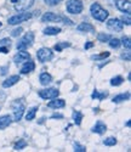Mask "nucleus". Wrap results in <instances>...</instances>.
I'll return each instance as SVG.
<instances>
[{
  "mask_svg": "<svg viewBox=\"0 0 131 152\" xmlns=\"http://www.w3.org/2000/svg\"><path fill=\"white\" fill-rule=\"evenodd\" d=\"M129 99H130V93H129V91H126V93L115 95L114 98L112 99V101H113L114 104H119V102H123V101H128Z\"/></svg>",
  "mask_w": 131,
  "mask_h": 152,
  "instance_id": "nucleus-20",
  "label": "nucleus"
},
{
  "mask_svg": "<svg viewBox=\"0 0 131 152\" xmlns=\"http://www.w3.org/2000/svg\"><path fill=\"white\" fill-rule=\"evenodd\" d=\"M121 22H123V25L130 26V25H131V20H130V13H124V15H123V17H121Z\"/></svg>",
  "mask_w": 131,
  "mask_h": 152,
  "instance_id": "nucleus-33",
  "label": "nucleus"
},
{
  "mask_svg": "<svg viewBox=\"0 0 131 152\" xmlns=\"http://www.w3.org/2000/svg\"><path fill=\"white\" fill-rule=\"evenodd\" d=\"M39 80H40V83H41V85L47 86L52 82V76L49 74V73H46V72H43L39 76Z\"/></svg>",
  "mask_w": 131,
  "mask_h": 152,
  "instance_id": "nucleus-19",
  "label": "nucleus"
},
{
  "mask_svg": "<svg viewBox=\"0 0 131 152\" xmlns=\"http://www.w3.org/2000/svg\"><path fill=\"white\" fill-rule=\"evenodd\" d=\"M111 38L112 37L109 34H106V33H98L97 34V40L100 41V43H108Z\"/></svg>",
  "mask_w": 131,
  "mask_h": 152,
  "instance_id": "nucleus-28",
  "label": "nucleus"
},
{
  "mask_svg": "<svg viewBox=\"0 0 131 152\" xmlns=\"http://www.w3.org/2000/svg\"><path fill=\"white\" fill-rule=\"evenodd\" d=\"M7 71H9V66L3 67V68H1V76H5L6 73H7Z\"/></svg>",
  "mask_w": 131,
  "mask_h": 152,
  "instance_id": "nucleus-41",
  "label": "nucleus"
},
{
  "mask_svg": "<svg viewBox=\"0 0 131 152\" xmlns=\"http://www.w3.org/2000/svg\"><path fill=\"white\" fill-rule=\"evenodd\" d=\"M73 121L76 125H80L81 124V121H83V113L80 111H74L73 112Z\"/></svg>",
  "mask_w": 131,
  "mask_h": 152,
  "instance_id": "nucleus-26",
  "label": "nucleus"
},
{
  "mask_svg": "<svg viewBox=\"0 0 131 152\" xmlns=\"http://www.w3.org/2000/svg\"><path fill=\"white\" fill-rule=\"evenodd\" d=\"M91 131H92V133H96V134L102 135V134H105V133L107 131V125H106V124L103 123L102 121H97L96 124H95V125L92 127Z\"/></svg>",
  "mask_w": 131,
  "mask_h": 152,
  "instance_id": "nucleus-13",
  "label": "nucleus"
},
{
  "mask_svg": "<svg viewBox=\"0 0 131 152\" xmlns=\"http://www.w3.org/2000/svg\"><path fill=\"white\" fill-rule=\"evenodd\" d=\"M120 57L123 58V60H125V61H128V62H130V60H131V54H130V51L128 50L126 52H123L120 55Z\"/></svg>",
  "mask_w": 131,
  "mask_h": 152,
  "instance_id": "nucleus-35",
  "label": "nucleus"
},
{
  "mask_svg": "<svg viewBox=\"0 0 131 152\" xmlns=\"http://www.w3.org/2000/svg\"><path fill=\"white\" fill-rule=\"evenodd\" d=\"M12 110H13V119H15V122H20L22 117H23V113L26 110L24 102L22 100H16L12 104Z\"/></svg>",
  "mask_w": 131,
  "mask_h": 152,
  "instance_id": "nucleus-5",
  "label": "nucleus"
},
{
  "mask_svg": "<svg viewBox=\"0 0 131 152\" xmlns=\"http://www.w3.org/2000/svg\"><path fill=\"white\" fill-rule=\"evenodd\" d=\"M37 111H38L37 106L29 108L28 111H27V114H26V119H27V121H33V119L35 118V114H37Z\"/></svg>",
  "mask_w": 131,
  "mask_h": 152,
  "instance_id": "nucleus-22",
  "label": "nucleus"
},
{
  "mask_svg": "<svg viewBox=\"0 0 131 152\" xmlns=\"http://www.w3.org/2000/svg\"><path fill=\"white\" fill-rule=\"evenodd\" d=\"M20 79H21L20 76H11V77H9L7 79H5L3 82V88H11L12 85L17 84V83L20 82Z\"/></svg>",
  "mask_w": 131,
  "mask_h": 152,
  "instance_id": "nucleus-14",
  "label": "nucleus"
},
{
  "mask_svg": "<svg viewBox=\"0 0 131 152\" xmlns=\"http://www.w3.org/2000/svg\"><path fill=\"white\" fill-rule=\"evenodd\" d=\"M52 101H50V102L47 104V107H50V108H62V107H65V100L63 99H51Z\"/></svg>",
  "mask_w": 131,
  "mask_h": 152,
  "instance_id": "nucleus-16",
  "label": "nucleus"
},
{
  "mask_svg": "<svg viewBox=\"0 0 131 152\" xmlns=\"http://www.w3.org/2000/svg\"><path fill=\"white\" fill-rule=\"evenodd\" d=\"M69 46H70V43H68V41H62V43H57L55 45V50L57 52H61L63 49L69 48Z\"/></svg>",
  "mask_w": 131,
  "mask_h": 152,
  "instance_id": "nucleus-27",
  "label": "nucleus"
},
{
  "mask_svg": "<svg viewBox=\"0 0 131 152\" xmlns=\"http://www.w3.org/2000/svg\"><path fill=\"white\" fill-rule=\"evenodd\" d=\"M62 1V0H45V4L49 6H55L57 5V4H60Z\"/></svg>",
  "mask_w": 131,
  "mask_h": 152,
  "instance_id": "nucleus-37",
  "label": "nucleus"
},
{
  "mask_svg": "<svg viewBox=\"0 0 131 152\" xmlns=\"http://www.w3.org/2000/svg\"><path fill=\"white\" fill-rule=\"evenodd\" d=\"M11 123H12L11 116H9V114H6V116H1L0 117V130L6 129Z\"/></svg>",
  "mask_w": 131,
  "mask_h": 152,
  "instance_id": "nucleus-18",
  "label": "nucleus"
},
{
  "mask_svg": "<svg viewBox=\"0 0 131 152\" xmlns=\"http://www.w3.org/2000/svg\"><path fill=\"white\" fill-rule=\"evenodd\" d=\"M32 17H33V13H32V12L22 11V13H18V15H15V16H11L7 20V23L11 25V26H15V25L22 23V22H24V21L30 20Z\"/></svg>",
  "mask_w": 131,
  "mask_h": 152,
  "instance_id": "nucleus-6",
  "label": "nucleus"
},
{
  "mask_svg": "<svg viewBox=\"0 0 131 152\" xmlns=\"http://www.w3.org/2000/svg\"><path fill=\"white\" fill-rule=\"evenodd\" d=\"M107 27L108 29H111L113 32H121L124 28V25L119 18H109L107 21Z\"/></svg>",
  "mask_w": 131,
  "mask_h": 152,
  "instance_id": "nucleus-10",
  "label": "nucleus"
},
{
  "mask_svg": "<svg viewBox=\"0 0 131 152\" xmlns=\"http://www.w3.org/2000/svg\"><path fill=\"white\" fill-rule=\"evenodd\" d=\"M109 55H111V52H108V51H106V52H101V54H98V55H92L91 56V60H96V61H101V60H106V58H108L109 57Z\"/></svg>",
  "mask_w": 131,
  "mask_h": 152,
  "instance_id": "nucleus-25",
  "label": "nucleus"
},
{
  "mask_svg": "<svg viewBox=\"0 0 131 152\" xmlns=\"http://www.w3.org/2000/svg\"><path fill=\"white\" fill-rule=\"evenodd\" d=\"M10 43H11L10 38H4L0 40V46H10Z\"/></svg>",
  "mask_w": 131,
  "mask_h": 152,
  "instance_id": "nucleus-36",
  "label": "nucleus"
},
{
  "mask_svg": "<svg viewBox=\"0 0 131 152\" xmlns=\"http://www.w3.org/2000/svg\"><path fill=\"white\" fill-rule=\"evenodd\" d=\"M74 151L75 152H86V147L83 146V145H80L79 142H74Z\"/></svg>",
  "mask_w": 131,
  "mask_h": 152,
  "instance_id": "nucleus-32",
  "label": "nucleus"
},
{
  "mask_svg": "<svg viewBox=\"0 0 131 152\" xmlns=\"http://www.w3.org/2000/svg\"><path fill=\"white\" fill-rule=\"evenodd\" d=\"M15 9L17 11H28L34 5V0H13Z\"/></svg>",
  "mask_w": 131,
  "mask_h": 152,
  "instance_id": "nucleus-9",
  "label": "nucleus"
},
{
  "mask_svg": "<svg viewBox=\"0 0 131 152\" xmlns=\"http://www.w3.org/2000/svg\"><path fill=\"white\" fill-rule=\"evenodd\" d=\"M34 68H35V63L33 61H30V60H28L27 62H24V66L22 67L21 73L22 74H28V73L34 71Z\"/></svg>",
  "mask_w": 131,
  "mask_h": 152,
  "instance_id": "nucleus-17",
  "label": "nucleus"
},
{
  "mask_svg": "<svg viewBox=\"0 0 131 152\" xmlns=\"http://www.w3.org/2000/svg\"><path fill=\"white\" fill-rule=\"evenodd\" d=\"M115 6L118 10H120L124 13L131 12V3L130 0H115Z\"/></svg>",
  "mask_w": 131,
  "mask_h": 152,
  "instance_id": "nucleus-12",
  "label": "nucleus"
},
{
  "mask_svg": "<svg viewBox=\"0 0 131 152\" xmlns=\"http://www.w3.org/2000/svg\"><path fill=\"white\" fill-rule=\"evenodd\" d=\"M3 26V23H1V22H0V27H1Z\"/></svg>",
  "mask_w": 131,
  "mask_h": 152,
  "instance_id": "nucleus-45",
  "label": "nucleus"
},
{
  "mask_svg": "<svg viewBox=\"0 0 131 152\" xmlns=\"http://www.w3.org/2000/svg\"><path fill=\"white\" fill-rule=\"evenodd\" d=\"M38 95L44 100H51V99L57 98V96L60 95V91H58L57 89H55V88H47V89L39 90Z\"/></svg>",
  "mask_w": 131,
  "mask_h": 152,
  "instance_id": "nucleus-8",
  "label": "nucleus"
},
{
  "mask_svg": "<svg viewBox=\"0 0 131 152\" xmlns=\"http://www.w3.org/2000/svg\"><path fill=\"white\" fill-rule=\"evenodd\" d=\"M28 60H30L29 52H27L26 50H18V52H17L15 55V57H13V62L16 64H21V63L27 62Z\"/></svg>",
  "mask_w": 131,
  "mask_h": 152,
  "instance_id": "nucleus-11",
  "label": "nucleus"
},
{
  "mask_svg": "<svg viewBox=\"0 0 131 152\" xmlns=\"http://www.w3.org/2000/svg\"><path fill=\"white\" fill-rule=\"evenodd\" d=\"M76 31L84 32V33H95V27L91 23L84 22V23H80L79 26H76Z\"/></svg>",
  "mask_w": 131,
  "mask_h": 152,
  "instance_id": "nucleus-15",
  "label": "nucleus"
},
{
  "mask_svg": "<svg viewBox=\"0 0 131 152\" xmlns=\"http://www.w3.org/2000/svg\"><path fill=\"white\" fill-rule=\"evenodd\" d=\"M124 83V78L120 77V76H117V77H113L111 79V85L112 86H119Z\"/></svg>",
  "mask_w": 131,
  "mask_h": 152,
  "instance_id": "nucleus-24",
  "label": "nucleus"
},
{
  "mask_svg": "<svg viewBox=\"0 0 131 152\" xmlns=\"http://www.w3.org/2000/svg\"><path fill=\"white\" fill-rule=\"evenodd\" d=\"M51 118H63L62 114H53V116H51Z\"/></svg>",
  "mask_w": 131,
  "mask_h": 152,
  "instance_id": "nucleus-43",
  "label": "nucleus"
},
{
  "mask_svg": "<svg viewBox=\"0 0 131 152\" xmlns=\"http://www.w3.org/2000/svg\"><path fill=\"white\" fill-rule=\"evenodd\" d=\"M84 9L83 1L81 0H67L66 3V10L72 15H79Z\"/></svg>",
  "mask_w": 131,
  "mask_h": 152,
  "instance_id": "nucleus-3",
  "label": "nucleus"
},
{
  "mask_svg": "<svg viewBox=\"0 0 131 152\" xmlns=\"http://www.w3.org/2000/svg\"><path fill=\"white\" fill-rule=\"evenodd\" d=\"M98 93H100L98 90H93V93H92V95H91V98H92V99H97V98H98Z\"/></svg>",
  "mask_w": 131,
  "mask_h": 152,
  "instance_id": "nucleus-42",
  "label": "nucleus"
},
{
  "mask_svg": "<svg viewBox=\"0 0 131 152\" xmlns=\"http://www.w3.org/2000/svg\"><path fill=\"white\" fill-rule=\"evenodd\" d=\"M43 33L45 35H57L61 33V28L60 27H46L43 31Z\"/></svg>",
  "mask_w": 131,
  "mask_h": 152,
  "instance_id": "nucleus-21",
  "label": "nucleus"
},
{
  "mask_svg": "<svg viewBox=\"0 0 131 152\" xmlns=\"http://www.w3.org/2000/svg\"><path fill=\"white\" fill-rule=\"evenodd\" d=\"M120 44L123 45L126 50H130V48H131V39H130V37L129 35H124L123 38H121V40H120Z\"/></svg>",
  "mask_w": 131,
  "mask_h": 152,
  "instance_id": "nucleus-23",
  "label": "nucleus"
},
{
  "mask_svg": "<svg viewBox=\"0 0 131 152\" xmlns=\"http://www.w3.org/2000/svg\"><path fill=\"white\" fill-rule=\"evenodd\" d=\"M107 96H108V91H102V93H98V98L97 99L100 101H102L103 99H106Z\"/></svg>",
  "mask_w": 131,
  "mask_h": 152,
  "instance_id": "nucleus-38",
  "label": "nucleus"
},
{
  "mask_svg": "<svg viewBox=\"0 0 131 152\" xmlns=\"http://www.w3.org/2000/svg\"><path fill=\"white\" fill-rule=\"evenodd\" d=\"M26 146H27V141L22 139V140H18L15 144V146H13V150H15V151H20L22 149H24Z\"/></svg>",
  "mask_w": 131,
  "mask_h": 152,
  "instance_id": "nucleus-30",
  "label": "nucleus"
},
{
  "mask_svg": "<svg viewBox=\"0 0 131 152\" xmlns=\"http://www.w3.org/2000/svg\"><path fill=\"white\" fill-rule=\"evenodd\" d=\"M23 32V28L22 27H18V28H16V29H13L11 32V37H13V38H16V37H18L21 35V33Z\"/></svg>",
  "mask_w": 131,
  "mask_h": 152,
  "instance_id": "nucleus-34",
  "label": "nucleus"
},
{
  "mask_svg": "<svg viewBox=\"0 0 131 152\" xmlns=\"http://www.w3.org/2000/svg\"><path fill=\"white\" fill-rule=\"evenodd\" d=\"M103 145H106V146H114V145H117V139H115V137H113V136L107 137V139L103 140Z\"/></svg>",
  "mask_w": 131,
  "mask_h": 152,
  "instance_id": "nucleus-31",
  "label": "nucleus"
},
{
  "mask_svg": "<svg viewBox=\"0 0 131 152\" xmlns=\"http://www.w3.org/2000/svg\"><path fill=\"white\" fill-rule=\"evenodd\" d=\"M37 57L39 60V62L45 63V62H47V61H50V60H52L53 52H52V50L49 49V48H41V49L38 50Z\"/></svg>",
  "mask_w": 131,
  "mask_h": 152,
  "instance_id": "nucleus-7",
  "label": "nucleus"
},
{
  "mask_svg": "<svg viewBox=\"0 0 131 152\" xmlns=\"http://www.w3.org/2000/svg\"><path fill=\"white\" fill-rule=\"evenodd\" d=\"M41 21L43 22H62V23L68 25V26L73 25V21H72V20L67 18L66 16H63V15L55 13V12H46V13H44L43 17H41Z\"/></svg>",
  "mask_w": 131,
  "mask_h": 152,
  "instance_id": "nucleus-2",
  "label": "nucleus"
},
{
  "mask_svg": "<svg viewBox=\"0 0 131 152\" xmlns=\"http://www.w3.org/2000/svg\"><path fill=\"white\" fill-rule=\"evenodd\" d=\"M92 46H93V43H92V41H88V43L84 45V48L86 49V50H88V49H91Z\"/></svg>",
  "mask_w": 131,
  "mask_h": 152,
  "instance_id": "nucleus-40",
  "label": "nucleus"
},
{
  "mask_svg": "<svg viewBox=\"0 0 131 152\" xmlns=\"http://www.w3.org/2000/svg\"><path fill=\"white\" fill-rule=\"evenodd\" d=\"M109 46L112 48V49H118L119 46H120V39H118V38H111L109 39Z\"/></svg>",
  "mask_w": 131,
  "mask_h": 152,
  "instance_id": "nucleus-29",
  "label": "nucleus"
},
{
  "mask_svg": "<svg viewBox=\"0 0 131 152\" xmlns=\"http://www.w3.org/2000/svg\"><path fill=\"white\" fill-rule=\"evenodd\" d=\"M0 52H1V54H7L9 52V46H0Z\"/></svg>",
  "mask_w": 131,
  "mask_h": 152,
  "instance_id": "nucleus-39",
  "label": "nucleus"
},
{
  "mask_svg": "<svg viewBox=\"0 0 131 152\" xmlns=\"http://www.w3.org/2000/svg\"><path fill=\"white\" fill-rule=\"evenodd\" d=\"M90 12H91V16L95 18L96 21L100 22H105L108 16H109V12H108L106 9H103L98 3H93L91 7H90Z\"/></svg>",
  "mask_w": 131,
  "mask_h": 152,
  "instance_id": "nucleus-1",
  "label": "nucleus"
},
{
  "mask_svg": "<svg viewBox=\"0 0 131 152\" xmlns=\"http://www.w3.org/2000/svg\"><path fill=\"white\" fill-rule=\"evenodd\" d=\"M130 125H131V122L128 121V122H126V127H130Z\"/></svg>",
  "mask_w": 131,
  "mask_h": 152,
  "instance_id": "nucleus-44",
  "label": "nucleus"
},
{
  "mask_svg": "<svg viewBox=\"0 0 131 152\" xmlns=\"http://www.w3.org/2000/svg\"><path fill=\"white\" fill-rule=\"evenodd\" d=\"M33 43H34V33L33 32H29V33H27L23 38H21L18 40L16 48H17V50H27L33 45Z\"/></svg>",
  "mask_w": 131,
  "mask_h": 152,
  "instance_id": "nucleus-4",
  "label": "nucleus"
}]
</instances>
